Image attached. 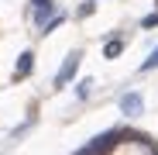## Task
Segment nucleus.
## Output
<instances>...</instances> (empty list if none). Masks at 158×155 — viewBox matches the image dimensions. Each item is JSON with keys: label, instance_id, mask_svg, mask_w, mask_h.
I'll return each instance as SVG.
<instances>
[{"label": "nucleus", "instance_id": "f257e3e1", "mask_svg": "<svg viewBox=\"0 0 158 155\" xmlns=\"http://www.w3.org/2000/svg\"><path fill=\"white\" fill-rule=\"evenodd\" d=\"M120 138H124V127H110V131H103L100 138H93V141H89V148H93L96 155H103V152H107L110 145H117Z\"/></svg>", "mask_w": 158, "mask_h": 155}, {"label": "nucleus", "instance_id": "f03ea898", "mask_svg": "<svg viewBox=\"0 0 158 155\" xmlns=\"http://www.w3.org/2000/svg\"><path fill=\"white\" fill-rule=\"evenodd\" d=\"M76 69H79V52H69V59L62 62V69H59V76H55V90H62V86L72 80Z\"/></svg>", "mask_w": 158, "mask_h": 155}, {"label": "nucleus", "instance_id": "7ed1b4c3", "mask_svg": "<svg viewBox=\"0 0 158 155\" xmlns=\"http://www.w3.org/2000/svg\"><path fill=\"white\" fill-rule=\"evenodd\" d=\"M120 110H124L127 117H138V114L144 110V100H141V93H124V97H120Z\"/></svg>", "mask_w": 158, "mask_h": 155}, {"label": "nucleus", "instance_id": "20e7f679", "mask_svg": "<svg viewBox=\"0 0 158 155\" xmlns=\"http://www.w3.org/2000/svg\"><path fill=\"white\" fill-rule=\"evenodd\" d=\"M31 7H35V24H41V28L52 21V14H55L52 0H31Z\"/></svg>", "mask_w": 158, "mask_h": 155}, {"label": "nucleus", "instance_id": "39448f33", "mask_svg": "<svg viewBox=\"0 0 158 155\" xmlns=\"http://www.w3.org/2000/svg\"><path fill=\"white\" fill-rule=\"evenodd\" d=\"M31 66H35V52H21V59H17V69H14V76H17V80H24V76L31 72Z\"/></svg>", "mask_w": 158, "mask_h": 155}, {"label": "nucleus", "instance_id": "423d86ee", "mask_svg": "<svg viewBox=\"0 0 158 155\" xmlns=\"http://www.w3.org/2000/svg\"><path fill=\"white\" fill-rule=\"evenodd\" d=\"M120 48H124V41H117V38H114V41H107L103 55H107V59H117V55H120Z\"/></svg>", "mask_w": 158, "mask_h": 155}, {"label": "nucleus", "instance_id": "0eeeda50", "mask_svg": "<svg viewBox=\"0 0 158 155\" xmlns=\"http://www.w3.org/2000/svg\"><path fill=\"white\" fill-rule=\"evenodd\" d=\"M148 69H158V48H155L151 55H148V59L141 62V72H148Z\"/></svg>", "mask_w": 158, "mask_h": 155}, {"label": "nucleus", "instance_id": "6e6552de", "mask_svg": "<svg viewBox=\"0 0 158 155\" xmlns=\"http://www.w3.org/2000/svg\"><path fill=\"white\" fill-rule=\"evenodd\" d=\"M141 28H148V31H151V28H158V11H155V14H148V17L141 21Z\"/></svg>", "mask_w": 158, "mask_h": 155}, {"label": "nucleus", "instance_id": "1a4fd4ad", "mask_svg": "<svg viewBox=\"0 0 158 155\" xmlns=\"http://www.w3.org/2000/svg\"><path fill=\"white\" fill-rule=\"evenodd\" d=\"M76 97L86 100V97H89V83H79V86H76Z\"/></svg>", "mask_w": 158, "mask_h": 155}, {"label": "nucleus", "instance_id": "9d476101", "mask_svg": "<svg viewBox=\"0 0 158 155\" xmlns=\"http://www.w3.org/2000/svg\"><path fill=\"white\" fill-rule=\"evenodd\" d=\"M76 155H96V152H93V148H89V145H86V148H79V152H76Z\"/></svg>", "mask_w": 158, "mask_h": 155}]
</instances>
